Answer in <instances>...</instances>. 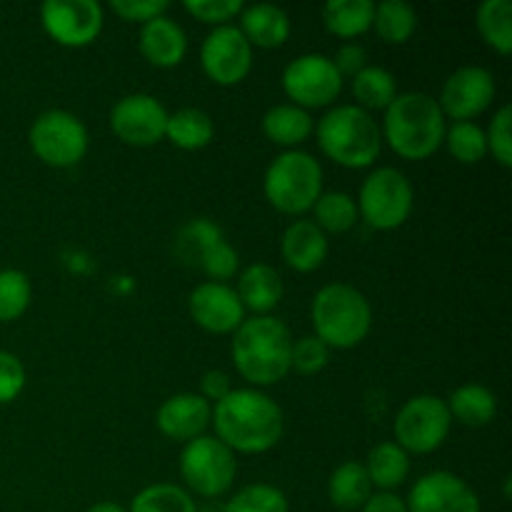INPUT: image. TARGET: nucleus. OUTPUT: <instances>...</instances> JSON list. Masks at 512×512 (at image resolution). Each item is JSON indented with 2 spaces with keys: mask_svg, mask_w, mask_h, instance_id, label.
Masks as SVG:
<instances>
[{
  "mask_svg": "<svg viewBox=\"0 0 512 512\" xmlns=\"http://www.w3.org/2000/svg\"><path fill=\"white\" fill-rule=\"evenodd\" d=\"M113 13L128 23H148V20L160 18L168 13V0H113Z\"/></svg>",
  "mask_w": 512,
  "mask_h": 512,
  "instance_id": "nucleus-42",
  "label": "nucleus"
},
{
  "mask_svg": "<svg viewBox=\"0 0 512 512\" xmlns=\"http://www.w3.org/2000/svg\"><path fill=\"white\" fill-rule=\"evenodd\" d=\"M33 300L30 278L18 268L0 270V323H13Z\"/></svg>",
  "mask_w": 512,
  "mask_h": 512,
  "instance_id": "nucleus-36",
  "label": "nucleus"
},
{
  "mask_svg": "<svg viewBox=\"0 0 512 512\" xmlns=\"http://www.w3.org/2000/svg\"><path fill=\"white\" fill-rule=\"evenodd\" d=\"M373 0H330L323 5V23L335 38L353 40L373 28Z\"/></svg>",
  "mask_w": 512,
  "mask_h": 512,
  "instance_id": "nucleus-27",
  "label": "nucleus"
},
{
  "mask_svg": "<svg viewBox=\"0 0 512 512\" xmlns=\"http://www.w3.org/2000/svg\"><path fill=\"white\" fill-rule=\"evenodd\" d=\"M408 512H483L478 493L460 475L433 470L410 488Z\"/></svg>",
  "mask_w": 512,
  "mask_h": 512,
  "instance_id": "nucleus-16",
  "label": "nucleus"
},
{
  "mask_svg": "<svg viewBox=\"0 0 512 512\" xmlns=\"http://www.w3.org/2000/svg\"><path fill=\"white\" fill-rule=\"evenodd\" d=\"M238 475V460L228 445L215 435H200L183 445L180 453V478L185 490L198 498L215 500L228 493Z\"/></svg>",
  "mask_w": 512,
  "mask_h": 512,
  "instance_id": "nucleus-8",
  "label": "nucleus"
},
{
  "mask_svg": "<svg viewBox=\"0 0 512 512\" xmlns=\"http://www.w3.org/2000/svg\"><path fill=\"white\" fill-rule=\"evenodd\" d=\"M28 140L38 160L50 168H73L85 158L90 145L88 128L68 110H45L33 120Z\"/></svg>",
  "mask_w": 512,
  "mask_h": 512,
  "instance_id": "nucleus-9",
  "label": "nucleus"
},
{
  "mask_svg": "<svg viewBox=\"0 0 512 512\" xmlns=\"http://www.w3.org/2000/svg\"><path fill=\"white\" fill-rule=\"evenodd\" d=\"M235 293L245 310L253 315H270L283 300V278L273 265L253 263L240 273Z\"/></svg>",
  "mask_w": 512,
  "mask_h": 512,
  "instance_id": "nucleus-22",
  "label": "nucleus"
},
{
  "mask_svg": "<svg viewBox=\"0 0 512 512\" xmlns=\"http://www.w3.org/2000/svg\"><path fill=\"white\" fill-rule=\"evenodd\" d=\"M240 33L250 43V48H280L290 38V15L280 5L273 3H255L245 5L243 13L238 15Z\"/></svg>",
  "mask_w": 512,
  "mask_h": 512,
  "instance_id": "nucleus-21",
  "label": "nucleus"
},
{
  "mask_svg": "<svg viewBox=\"0 0 512 512\" xmlns=\"http://www.w3.org/2000/svg\"><path fill=\"white\" fill-rule=\"evenodd\" d=\"M373 28L385 43L403 45L418 30V13L405 0H383V3H375Z\"/></svg>",
  "mask_w": 512,
  "mask_h": 512,
  "instance_id": "nucleus-30",
  "label": "nucleus"
},
{
  "mask_svg": "<svg viewBox=\"0 0 512 512\" xmlns=\"http://www.w3.org/2000/svg\"><path fill=\"white\" fill-rule=\"evenodd\" d=\"M230 390H233V383H230V375L225 373V370H208V373L200 378V395H203L210 405L220 403Z\"/></svg>",
  "mask_w": 512,
  "mask_h": 512,
  "instance_id": "nucleus-44",
  "label": "nucleus"
},
{
  "mask_svg": "<svg viewBox=\"0 0 512 512\" xmlns=\"http://www.w3.org/2000/svg\"><path fill=\"white\" fill-rule=\"evenodd\" d=\"M43 30L65 48H85L100 35L105 23L98 0H45L40 5Z\"/></svg>",
  "mask_w": 512,
  "mask_h": 512,
  "instance_id": "nucleus-12",
  "label": "nucleus"
},
{
  "mask_svg": "<svg viewBox=\"0 0 512 512\" xmlns=\"http://www.w3.org/2000/svg\"><path fill=\"white\" fill-rule=\"evenodd\" d=\"M168 110L155 95L130 93L123 95L110 110V130L115 138L133 148H150L165 140Z\"/></svg>",
  "mask_w": 512,
  "mask_h": 512,
  "instance_id": "nucleus-14",
  "label": "nucleus"
},
{
  "mask_svg": "<svg viewBox=\"0 0 512 512\" xmlns=\"http://www.w3.org/2000/svg\"><path fill=\"white\" fill-rule=\"evenodd\" d=\"M283 90L293 105L303 110L328 108L343 90V75L333 58L323 53H305L290 60L283 70Z\"/></svg>",
  "mask_w": 512,
  "mask_h": 512,
  "instance_id": "nucleus-11",
  "label": "nucleus"
},
{
  "mask_svg": "<svg viewBox=\"0 0 512 512\" xmlns=\"http://www.w3.org/2000/svg\"><path fill=\"white\" fill-rule=\"evenodd\" d=\"M315 138L320 150L333 163L350 170H363L378 160L383 148L378 120L358 105H335L315 123Z\"/></svg>",
  "mask_w": 512,
  "mask_h": 512,
  "instance_id": "nucleus-4",
  "label": "nucleus"
},
{
  "mask_svg": "<svg viewBox=\"0 0 512 512\" xmlns=\"http://www.w3.org/2000/svg\"><path fill=\"white\" fill-rule=\"evenodd\" d=\"M445 405L450 410V418L468 428H485L498 415V398L493 390L480 383H465L455 388Z\"/></svg>",
  "mask_w": 512,
  "mask_h": 512,
  "instance_id": "nucleus-24",
  "label": "nucleus"
},
{
  "mask_svg": "<svg viewBox=\"0 0 512 512\" xmlns=\"http://www.w3.org/2000/svg\"><path fill=\"white\" fill-rule=\"evenodd\" d=\"M200 65L215 85L230 88L243 83L253 70V48L238 25H220L205 35L200 45Z\"/></svg>",
  "mask_w": 512,
  "mask_h": 512,
  "instance_id": "nucleus-13",
  "label": "nucleus"
},
{
  "mask_svg": "<svg viewBox=\"0 0 512 512\" xmlns=\"http://www.w3.org/2000/svg\"><path fill=\"white\" fill-rule=\"evenodd\" d=\"M183 8L193 15L195 20L205 25H230V20L243 13V0H185Z\"/></svg>",
  "mask_w": 512,
  "mask_h": 512,
  "instance_id": "nucleus-39",
  "label": "nucleus"
},
{
  "mask_svg": "<svg viewBox=\"0 0 512 512\" xmlns=\"http://www.w3.org/2000/svg\"><path fill=\"white\" fill-rule=\"evenodd\" d=\"M138 48L140 55L155 68H175L188 53V35L178 20L168 18L165 13L140 25Z\"/></svg>",
  "mask_w": 512,
  "mask_h": 512,
  "instance_id": "nucleus-19",
  "label": "nucleus"
},
{
  "mask_svg": "<svg viewBox=\"0 0 512 512\" xmlns=\"http://www.w3.org/2000/svg\"><path fill=\"white\" fill-rule=\"evenodd\" d=\"M373 495V483H370L365 465L358 460L338 465L328 480V498L340 512H355L363 508Z\"/></svg>",
  "mask_w": 512,
  "mask_h": 512,
  "instance_id": "nucleus-26",
  "label": "nucleus"
},
{
  "mask_svg": "<svg viewBox=\"0 0 512 512\" xmlns=\"http://www.w3.org/2000/svg\"><path fill=\"white\" fill-rule=\"evenodd\" d=\"M333 63H335V68H338V73L343 75V80H345V75L355 78V75H358L360 70L365 68V65H370L368 63V53H365L363 45L355 43V40L340 45V50L335 53Z\"/></svg>",
  "mask_w": 512,
  "mask_h": 512,
  "instance_id": "nucleus-43",
  "label": "nucleus"
},
{
  "mask_svg": "<svg viewBox=\"0 0 512 512\" xmlns=\"http://www.w3.org/2000/svg\"><path fill=\"white\" fill-rule=\"evenodd\" d=\"M128 512H198V503L180 485L153 483L135 495Z\"/></svg>",
  "mask_w": 512,
  "mask_h": 512,
  "instance_id": "nucleus-33",
  "label": "nucleus"
},
{
  "mask_svg": "<svg viewBox=\"0 0 512 512\" xmlns=\"http://www.w3.org/2000/svg\"><path fill=\"white\" fill-rule=\"evenodd\" d=\"M360 512H408V505L395 493H373Z\"/></svg>",
  "mask_w": 512,
  "mask_h": 512,
  "instance_id": "nucleus-45",
  "label": "nucleus"
},
{
  "mask_svg": "<svg viewBox=\"0 0 512 512\" xmlns=\"http://www.w3.org/2000/svg\"><path fill=\"white\" fill-rule=\"evenodd\" d=\"M510 123H512V108L508 103L493 115L488 130H485V140H488V153H493V158L498 160L503 168L512 165V135H510Z\"/></svg>",
  "mask_w": 512,
  "mask_h": 512,
  "instance_id": "nucleus-40",
  "label": "nucleus"
},
{
  "mask_svg": "<svg viewBox=\"0 0 512 512\" xmlns=\"http://www.w3.org/2000/svg\"><path fill=\"white\" fill-rule=\"evenodd\" d=\"M193 268L203 270L213 283H225V280L233 278L240 268V255L233 245L225 240V235H218L210 243H205L200 248V253L195 255Z\"/></svg>",
  "mask_w": 512,
  "mask_h": 512,
  "instance_id": "nucleus-35",
  "label": "nucleus"
},
{
  "mask_svg": "<svg viewBox=\"0 0 512 512\" xmlns=\"http://www.w3.org/2000/svg\"><path fill=\"white\" fill-rule=\"evenodd\" d=\"M448 130V118L438 98L428 93H398L383 110L380 135L405 160H425L438 153Z\"/></svg>",
  "mask_w": 512,
  "mask_h": 512,
  "instance_id": "nucleus-3",
  "label": "nucleus"
},
{
  "mask_svg": "<svg viewBox=\"0 0 512 512\" xmlns=\"http://www.w3.org/2000/svg\"><path fill=\"white\" fill-rule=\"evenodd\" d=\"M280 253L293 270L313 273L328 260L330 240L313 220L300 218L285 228L283 238H280Z\"/></svg>",
  "mask_w": 512,
  "mask_h": 512,
  "instance_id": "nucleus-20",
  "label": "nucleus"
},
{
  "mask_svg": "<svg viewBox=\"0 0 512 512\" xmlns=\"http://www.w3.org/2000/svg\"><path fill=\"white\" fill-rule=\"evenodd\" d=\"M25 365L18 355L0 350V405H8L23 393L25 388Z\"/></svg>",
  "mask_w": 512,
  "mask_h": 512,
  "instance_id": "nucleus-41",
  "label": "nucleus"
},
{
  "mask_svg": "<svg viewBox=\"0 0 512 512\" xmlns=\"http://www.w3.org/2000/svg\"><path fill=\"white\" fill-rule=\"evenodd\" d=\"M355 203H358V215L370 228L388 233L408 223L413 213L415 190L403 170L383 165L363 180Z\"/></svg>",
  "mask_w": 512,
  "mask_h": 512,
  "instance_id": "nucleus-7",
  "label": "nucleus"
},
{
  "mask_svg": "<svg viewBox=\"0 0 512 512\" xmlns=\"http://www.w3.org/2000/svg\"><path fill=\"white\" fill-rule=\"evenodd\" d=\"M85 512H128L123 508V505H118V503H113V500H103V503H95V505H90L88 510Z\"/></svg>",
  "mask_w": 512,
  "mask_h": 512,
  "instance_id": "nucleus-46",
  "label": "nucleus"
},
{
  "mask_svg": "<svg viewBox=\"0 0 512 512\" xmlns=\"http://www.w3.org/2000/svg\"><path fill=\"white\" fill-rule=\"evenodd\" d=\"M215 438L233 453L260 455L280 443L285 418L280 405L258 388H233L213 405Z\"/></svg>",
  "mask_w": 512,
  "mask_h": 512,
  "instance_id": "nucleus-1",
  "label": "nucleus"
},
{
  "mask_svg": "<svg viewBox=\"0 0 512 512\" xmlns=\"http://www.w3.org/2000/svg\"><path fill=\"white\" fill-rule=\"evenodd\" d=\"M215 135L213 118L200 108H180L168 115L165 140L180 150H203Z\"/></svg>",
  "mask_w": 512,
  "mask_h": 512,
  "instance_id": "nucleus-28",
  "label": "nucleus"
},
{
  "mask_svg": "<svg viewBox=\"0 0 512 512\" xmlns=\"http://www.w3.org/2000/svg\"><path fill=\"white\" fill-rule=\"evenodd\" d=\"M265 200L285 215H303L313 210L323 193V168L318 158L305 150H283L263 175Z\"/></svg>",
  "mask_w": 512,
  "mask_h": 512,
  "instance_id": "nucleus-6",
  "label": "nucleus"
},
{
  "mask_svg": "<svg viewBox=\"0 0 512 512\" xmlns=\"http://www.w3.org/2000/svg\"><path fill=\"white\" fill-rule=\"evenodd\" d=\"M363 465L373 488H378L380 493H393L410 475V455L395 440L375 445Z\"/></svg>",
  "mask_w": 512,
  "mask_h": 512,
  "instance_id": "nucleus-25",
  "label": "nucleus"
},
{
  "mask_svg": "<svg viewBox=\"0 0 512 512\" xmlns=\"http://www.w3.org/2000/svg\"><path fill=\"white\" fill-rule=\"evenodd\" d=\"M315 338L328 348H358L373 328V308L358 288L348 283H330L315 293L310 305Z\"/></svg>",
  "mask_w": 512,
  "mask_h": 512,
  "instance_id": "nucleus-5",
  "label": "nucleus"
},
{
  "mask_svg": "<svg viewBox=\"0 0 512 512\" xmlns=\"http://www.w3.org/2000/svg\"><path fill=\"white\" fill-rule=\"evenodd\" d=\"M213 418V405L200 393H178L163 400L155 415V425L165 438L175 443H190V440L205 435V428Z\"/></svg>",
  "mask_w": 512,
  "mask_h": 512,
  "instance_id": "nucleus-18",
  "label": "nucleus"
},
{
  "mask_svg": "<svg viewBox=\"0 0 512 512\" xmlns=\"http://www.w3.org/2000/svg\"><path fill=\"white\" fill-rule=\"evenodd\" d=\"M453 418L438 395H415L395 415V443L408 455L435 453L448 440Z\"/></svg>",
  "mask_w": 512,
  "mask_h": 512,
  "instance_id": "nucleus-10",
  "label": "nucleus"
},
{
  "mask_svg": "<svg viewBox=\"0 0 512 512\" xmlns=\"http://www.w3.org/2000/svg\"><path fill=\"white\" fill-rule=\"evenodd\" d=\"M475 25L485 43L500 55L512 50V3L510 0H485L478 5Z\"/></svg>",
  "mask_w": 512,
  "mask_h": 512,
  "instance_id": "nucleus-31",
  "label": "nucleus"
},
{
  "mask_svg": "<svg viewBox=\"0 0 512 512\" xmlns=\"http://www.w3.org/2000/svg\"><path fill=\"white\" fill-rule=\"evenodd\" d=\"M495 100V75L483 65H463L445 80L438 105L445 118L468 123L483 115Z\"/></svg>",
  "mask_w": 512,
  "mask_h": 512,
  "instance_id": "nucleus-15",
  "label": "nucleus"
},
{
  "mask_svg": "<svg viewBox=\"0 0 512 512\" xmlns=\"http://www.w3.org/2000/svg\"><path fill=\"white\" fill-rule=\"evenodd\" d=\"M313 130V115L293 103L273 105L263 115L265 138L275 145H283L285 150H298V145H303L313 135Z\"/></svg>",
  "mask_w": 512,
  "mask_h": 512,
  "instance_id": "nucleus-23",
  "label": "nucleus"
},
{
  "mask_svg": "<svg viewBox=\"0 0 512 512\" xmlns=\"http://www.w3.org/2000/svg\"><path fill=\"white\" fill-rule=\"evenodd\" d=\"M330 348L315 335H303L293 340L290 348V370H298L300 375H315L328 365Z\"/></svg>",
  "mask_w": 512,
  "mask_h": 512,
  "instance_id": "nucleus-38",
  "label": "nucleus"
},
{
  "mask_svg": "<svg viewBox=\"0 0 512 512\" xmlns=\"http://www.w3.org/2000/svg\"><path fill=\"white\" fill-rule=\"evenodd\" d=\"M188 310L195 325L213 335L235 333L245 320V308L235 288H230L228 283H213V280H205L198 288H193Z\"/></svg>",
  "mask_w": 512,
  "mask_h": 512,
  "instance_id": "nucleus-17",
  "label": "nucleus"
},
{
  "mask_svg": "<svg viewBox=\"0 0 512 512\" xmlns=\"http://www.w3.org/2000/svg\"><path fill=\"white\" fill-rule=\"evenodd\" d=\"M223 512H290V503L283 490L275 485L253 483L238 490L223 505Z\"/></svg>",
  "mask_w": 512,
  "mask_h": 512,
  "instance_id": "nucleus-37",
  "label": "nucleus"
},
{
  "mask_svg": "<svg viewBox=\"0 0 512 512\" xmlns=\"http://www.w3.org/2000/svg\"><path fill=\"white\" fill-rule=\"evenodd\" d=\"M313 223L323 230L325 235L333 233H348L350 228H355V223L360 220L358 215V203H355L353 195L343 193V190H330V193H320V198L313 205Z\"/></svg>",
  "mask_w": 512,
  "mask_h": 512,
  "instance_id": "nucleus-32",
  "label": "nucleus"
},
{
  "mask_svg": "<svg viewBox=\"0 0 512 512\" xmlns=\"http://www.w3.org/2000/svg\"><path fill=\"white\" fill-rule=\"evenodd\" d=\"M353 98L355 105L368 113L385 110L398 98V83L395 75L383 65H365L353 78Z\"/></svg>",
  "mask_w": 512,
  "mask_h": 512,
  "instance_id": "nucleus-29",
  "label": "nucleus"
},
{
  "mask_svg": "<svg viewBox=\"0 0 512 512\" xmlns=\"http://www.w3.org/2000/svg\"><path fill=\"white\" fill-rule=\"evenodd\" d=\"M443 145H448V153L463 165H478L488 155V140L485 130L475 120L468 123H453L445 130Z\"/></svg>",
  "mask_w": 512,
  "mask_h": 512,
  "instance_id": "nucleus-34",
  "label": "nucleus"
},
{
  "mask_svg": "<svg viewBox=\"0 0 512 512\" xmlns=\"http://www.w3.org/2000/svg\"><path fill=\"white\" fill-rule=\"evenodd\" d=\"M293 335L275 315H253L233 333V365L253 388H268L290 373Z\"/></svg>",
  "mask_w": 512,
  "mask_h": 512,
  "instance_id": "nucleus-2",
  "label": "nucleus"
}]
</instances>
